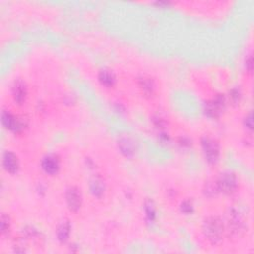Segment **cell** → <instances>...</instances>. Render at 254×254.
<instances>
[{
	"label": "cell",
	"mask_w": 254,
	"mask_h": 254,
	"mask_svg": "<svg viewBox=\"0 0 254 254\" xmlns=\"http://www.w3.org/2000/svg\"><path fill=\"white\" fill-rule=\"evenodd\" d=\"M225 221L227 236L230 239L241 238L247 230V219L240 208L232 207L227 212Z\"/></svg>",
	"instance_id": "6da1fadb"
},
{
	"label": "cell",
	"mask_w": 254,
	"mask_h": 254,
	"mask_svg": "<svg viewBox=\"0 0 254 254\" xmlns=\"http://www.w3.org/2000/svg\"><path fill=\"white\" fill-rule=\"evenodd\" d=\"M202 233L205 238L212 245H218L227 236L225 221L217 215H210L205 218L202 226Z\"/></svg>",
	"instance_id": "7a4b0ae2"
},
{
	"label": "cell",
	"mask_w": 254,
	"mask_h": 254,
	"mask_svg": "<svg viewBox=\"0 0 254 254\" xmlns=\"http://www.w3.org/2000/svg\"><path fill=\"white\" fill-rule=\"evenodd\" d=\"M215 183L219 194L222 193L227 196L234 195L237 192L239 187V181L237 176L231 171L221 173L215 180Z\"/></svg>",
	"instance_id": "3957f363"
},
{
	"label": "cell",
	"mask_w": 254,
	"mask_h": 254,
	"mask_svg": "<svg viewBox=\"0 0 254 254\" xmlns=\"http://www.w3.org/2000/svg\"><path fill=\"white\" fill-rule=\"evenodd\" d=\"M201 146L206 161L210 165H215L220 158V146L218 141L213 137L205 135L201 139Z\"/></svg>",
	"instance_id": "277c9868"
},
{
	"label": "cell",
	"mask_w": 254,
	"mask_h": 254,
	"mask_svg": "<svg viewBox=\"0 0 254 254\" xmlns=\"http://www.w3.org/2000/svg\"><path fill=\"white\" fill-rule=\"evenodd\" d=\"M227 106V99L225 95H217L215 99L208 102L205 106L206 114L211 118H217L221 114V112L226 109Z\"/></svg>",
	"instance_id": "5b68a950"
},
{
	"label": "cell",
	"mask_w": 254,
	"mask_h": 254,
	"mask_svg": "<svg viewBox=\"0 0 254 254\" xmlns=\"http://www.w3.org/2000/svg\"><path fill=\"white\" fill-rule=\"evenodd\" d=\"M66 202L69 210L78 212L83 206V196L81 190L77 186H70L66 190Z\"/></svg>",
	"instance_id": "8992f818"
},
{
	"label": "cell",
	"mask_w": 254,
	"mask_h": 254,
	"mask_svg": "<svg viewBox=\"0 0 254 254\" xmlns=\"http://www.w3.org/2000/svg\"><path fill=\"white\" fill-rule=\"evenodd\" d=\"M1 122L4 128L13 132H20L24 129V121L12 114L8 110H3L1 114Z\"/></svg>",
	"instance_id": "52a82bcc"
},
{
	"label": "cell",
	"mask_w": 254,
	"mask_h": 254,
	"mask_svg": "<svg viewBox=\"0 0 254 254\" xmlns=\"http://www.w3.org/2000/svg\"><path fill=\"white\" fill-rule=\"evenodd\" d=\"M41 168L49 176H55L59 173L61 169V161L58 156L55 154L47 155L43 158L41 162Z\"/></svg>",
	"instance_id": "ba28073f"
},
{
	"label": "cell",
	"mask_w": 254,
	"mask_h": 254,
	"mask_svg": "<svg viewBox=\"0 0 254 254\" xmlns=\"http://www.w3.org/2000/svg\"><path fill=\"white\" fill-rule=\"evenodd\" d=\"M28 97V88L25 82L17 80L12 85V98L15 104L21 106L23 105Z\"/></svg>",
	"instance_id": "9c48e42d"
},
{
	"label": "cell",
	"mask_w": 254,
	"mask_h": 254,
	"mask_svg": "<svg viewBox=\"0 0 254 254\" xmlns=\"http://www.w3.org/2000/svg\"><path fill=\"white\" fill-rule=\"evenodd\" d=\"M2 166L7 173L11 175L16 174L19 170L18 157L11 151L4 152L2 156Z\"/></svg>",
	"instance_id": "30bf717a"
},
{
	"label": "cell",
	"mask_w": 254,
	"mask_h": 254,
	"mask_svg": "<svg viewBox=\"0 0 254 254\" xmlns=\"http://www.w3.org/2000/svg\"><path fill=\"white\" fill-rule=\"evenodd\" d=\"M89 190L90 194L94 198H103L106 190V185L104 179L100 176H94L93 178H91L89 181Z\"/></svg>",
	"instance_id": "8fae6325"
},
{
	"label": "cell",
	"mask_w": 254,
	"mask_h": 254,
	"mask_svg": "<svg viewBox=\"0 0 254 254\" xmlns=\"http://www.w3.org/2000/svg\"><path fill=\"white\" fill-rule=\"evenodd\" d=\"M118 149L126 158H132L136 152L135 142L128 136H123L118 140Z\"/></svg>",
	"instance_id": "7c38bea8"
},
{
	"label": "cell",
	"mask_w": 254,
	"mask_h": 254,
	"mask_svg": "<svg viewBox=\"0 0 254 254\" xmlns=\"http://www.w3.org/2000/svg\"><path fill=\"white\" fill-rule=\"evenodd\" d=\"M139 86L145 97H154L157 91V85L154 80L149 77H143L139 80Z\"/></svg>",
	"instance_id": "4fadbf2b"
},
{
	"label": "cell",
	"mask_w": 254,
	"mask_h": 254,
	"mask_svg": "<svg viewBox=\"0 0 254 254\" xmlns=\"http://www.w3.org/2000/svg\"><path fill=\"white\" fill-rule=\"evenodd\" d=\"M56 234H57V239L61 243H66L69 240L71 235V225L69 220L65 219L61 222L57 228Z\"/></svg>",
	"instance_id": "5bb4252c"
},
{
	"label": "cell",
	"mask_w": 254,
	"mask_h": 254,
	"mask_svg": "<svg viewBox=\"0 0 254 254\" xmlns=\"http://www.w3.org/2000/svg\"><path fill=\"white\" fill-rule=\"evenodd\" d=\"M99 81L104 86L112 87L116 84V77L112 72L104 70L99 74Z\"/></svg>",
	"instance_id": "9a60e30c"
},
{
	"label": "cell",
	"mask_w": 254,
	"mask_h": 254,
	"mask_svg": "<svg viewBox=\"0 0 254 254\" xmlns=\"http://www.w3.org/2000/svg\"><path fill=\"white\" fill-rule=\"evenodd\" d=\"M203 193H204L205 197L209 198V199L215 198L219 194L216 183H215V180L214 181H208L205 184L204 189H203Z\"/></svg>",
	"instance_id": "2e32d148"
},
{
	"label": "cell",
	"mask_w": 254,
	"mask_h": 254,
	"mask_svg": "<svg viewBox=\"0 0 254 254\" xmlns=\"http://www.w3.org/2000/svg\"><path fill=\"white\" fill-rule=\"evenodd\" d=\"M144 212L145 216L149 221H154L156 218V207L153 201H146L144 204Z\"/></svg>",
	"instance_id": "e0dca14e"
},
{
	"label": "cell",
	"mask_w": 254,
	"mask_h": 254,
	"mask_svg": "<svg viewBox=\"0 0 254 254\" xmlns=\"http://www.w3.org/2000/svg\"><path fill=\"white\" fill-rule=\"evenodd\" d=\"M11 230V222L9 216L5 215L4 213L1 215V219H0V231H1V235L4 236L9 233Z\"/></svg>",
	"instance_id": "ac0fdd59"
},
{
	"label": "cell",
	"mask_w": 254,
	"mask_h": 254,
	"mask_svg": "<svg viewBox=\"0 0 254 254\" xmlns=\"http://www.w3.org/2000/svg\"><path fill=\"white\" fill-rule=\"evenodd\" d=\"M181 212L185 214H190L194 212V204L192 201L190 200H187V201H184L182 204H181Z\"/></svg>",
	"instance_id": "d6986e66"
},
{
	"label": "cell",
	"mask_w": 254,
	"mask_h": 254,
	"mask_svg": "<svg viewBox=\"0 0 254 254\" xmlns=\"http://www.w3.org/2000/svg\"><path fill=\"white\" fill-rule=\"evenodd\" d=\"M230 102L233 103V105H237L240 103L241 101V93L239 91V89L237 88H233L230 91Z\"/></svg>",
	"instance_id": "ffe728a7"
},
{
	"label": "cell",
	"mask_w": 254,
	"mask_h": 254,
	"mask_svg": "<svg viewBox=\"0 0 254 254\" xmlns=\"http://www.w3.org/2000/svg\"><path fill=\"white\" fill-rule=\"evenodd\" d=\"M244 127L245 129L249 131V133H252V128H253V119H252V113L249 112L245 118H244Z\"/></svg>",
	"instance_id": "44dd1931"
},
{
	"label": "cell",
	"mask_w": 254,
	"mask_h": 254,
	"mask_svg": "<svg viewBox=\"0 0 254 254\" xmlns=\"http://www.w3.org/2000/svg\"><path fill=\"white\" fill-rule=\"evenodd\" d=\"M179 144L182 146V147H190V145H192V141H190L189 138L187 137H181L179 139Z\"/></svg>",
	"instance_id": "7402d4cb"
},
{
	"label": "cell",
	"mask_w": 254,
	"mask_h": 254,
	"mask_svg": "<svg viewBox=\"0 0 254 254\" xmlns=\"http://www.w3.org/2000/svg\"><path fill=\"white\" fill-rule=\"evenodd\" d=\"M253 60H252V56L251 55H249V57H248V59H246V70L251 74L252 73V70H253Z\"/></svg>",
	"instance_id": "603a6c76"
}]
</instances>
